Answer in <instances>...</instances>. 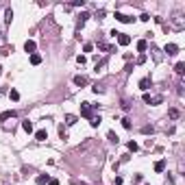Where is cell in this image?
Returning <instances> with one entry per match:
<instances>
[{
	"label": "cell",
	"mask_w": 185,
	"mask_h": 185,
	"mask_svg": "<svg viewBox=\"0 0 185 185\" xmlns=\"http://www.w3.org/2000/svg\"><path fill=\"white\" fill-rule=\"evenodd\" d=\"M168 115H170V118H172V120H176V118H179V109H170V111H168Z\"/></svg>",
	"instance_id": "21"
},
{
	"label": "cell",
	"mask_w": 185,
	"mask_h": 185,
	"mask_svg": "<svg viewBox=\"0 0 185 185\" xmlns=\"http://www.w3.org/2000/svg\"><path fill=\"white\" fill-rule=\"evenodd\" d=\"M0 74H2V65H0Z\"/></svg>",
	"instance_id": "33"
},
{
	"label": "cell",
	"mask_w": 185,
	"mask_h": 185,
	"mask_svg": "<svg viewBox=\"0 0 185 185\" xmlns=\"http://www.w3.org/2000/svg\"><path fill=\"white\" fill-rule=\"evenodd\" d=\"M122 126H124V128H131V120L124 118V120H122Z\"/></svg>",
	"instance_id": "28"
},
{
	"label": "cell",
	"mask_w": 185,
	"mask_h": 185,
	"mask_svg": "<svg viewBox=\"0 0 185 185\" xmlns=\"http://www.w3.org/2000/svg\"><path fill=\"white\" fill-rule=\"evenodd\" d=\"M74 85L83 87V85H87V79H85V76H74Z\"/></svg>",
	"instance_id": "9"
},
{
	"label": "cell",
	"mask_w": 185,
	"mask_h": 185,
	"mask_svg": "<svg viewBox=\"0 0 185 185\" xmlns=\"http://www.w3.org/2000/svg\"><path fill=\"white\" fill-rule=\"evenodd\" d=\"M142 133H144V135H153V133H155V126H153V124H148V126H142Z\"/></svg>",
	"instance_id": "15"
},
{
	"label": "cell",
	"mask_w": 185,
	"mask_h": 185,
	"mask_svg": "<svg viewBox=\"0 0 185 185\" xmlns=\"http://www.w3.org/2000/svg\"><path fill=\"white\" fill-rule=\"evenodd\" d=\"M48 181H50V179H48V174H39L37 179H35L37 185H44V183H48Z\"/></svg>",
	"instance_id": "13"
},
{
	"label": "cell",
	"mask_w": 185,
	"mask_h": 185,
	"mask_svg": "<svg viewBox=\"0 0 185 185\" xmlns=\"http://www.w3.org/2000/svg\"><path fill=\"white\" fill-rule=\"evenodd\" d=\"M65 124H68V126L76 124V115H65Z\"/></svg>",
	"instance_id": "18"
},
{
	"label": "cell",
	"mask_w": 185,
	"mask_h": 185,
	"mask_svg": "<svg viewBox=\"0 0 185 185\" xmlns=\"http://www.w3.org/2000/svg\"><path fill=\"white\" fill-rule=\"evenodd\" d=\"M163 50H166L170 57H174V54L179 52V46H176V44H166V48H163Z\"/></svg>",
	"instance_id": "2"
},
{
	"label": "cell",
	"mask_w": 185,
	"mask_h": 185,
	"mask_svg": "<svg viewBox=\"0 0 185 185\" xmlns=\"http://www.w3.org/2000/svg\"><path fill=\"white\" fill-rule=\"evenodd\" d=\"M87 18H90V13H81V15H79V26H83L87 22Z\"/></svg>",
	"instance_id": "19"
},
{
	"label": "cell",
	"mask_w": 185,
	"mask_h": 185,
	"mask_svg": "<svg viewBox=\"0 0 185 185\" xmlns=\"http://www.w3.org/2000/svg\"><path fill=\"white\" fill-rule=\"evenodd\" d=\"M137 50H139V54H144L148 50V42H146V39H139V42H137Z\"/></svg>",
	"instance_id": "5"
},
{
	"label": "cell",
	"mask_w": 185,
	"mask_h": 185,
	"mask_svg": "<svg viewBox=\"0 0 185 185\" xmlns=\"http://www.w3.org/2000/svg\"><path fill=\"white\" fill-rule=\"evenodd\" d=\"M76 61H79V63H81V65H83V63H85V61H87V59L83 57V54H79V57H76Z\"/></svg>",
	"instance_id": "31"
},
{
	"label": "cell",
	"mask_w": 185,
	"mask_h": 185,
	"mask_svg": "<svg viewBox=\"0 0 185 185\" xmlns=\"http://www.w3.org/2000/svg\"><path fill=\"white\" fill-rule=\"evenodd\" d=\"M35 48H37V44H35V42H33V39H29V42H26V44H24V50H26V52H31V54H33V52H35Z\"/></svg>",
	"instance_id": "4"
},
{
	"label": "cell",
	"mask_w": 185,
	"mask_h": 185,
	"mask_svg": "<svg viewBox=\"0 0 185 185\" xmlns=\"http://www.w3.org/2000/svg\"><path fill=\"white\" fill-rule=\"evenodd\" d=\"M122 109H124V111H128V109H131V105H128V100H122Z\"/></svg>",
	"instance_id": "30"
},
{
	"label": "cell",
	"mask_w": 185,
	"mask_h": 185,
	"mask_svg": "<svg viewBox=\"0 0 185 185\" xmlns=\"http://www.w3.org/2000/svg\"><path fill=\"white\" fill-rule=\"evenodd\" d=\"M100 122H102V120H100V115H92V118H90V124H92L94 128H96V126H98V124H100Z\"/></svg>",
	"instance_id": "16"
},
{
	"label": "cell",
	"mask_w": 185,
	"mask_h": 185,
	"mask_svg": "<svg viewBox=\"0 0 185 185\" xmlns=\"http://www.w3.org/2000/svg\"><path fill=\"white\" fill-rule=\"evenodd\" d=\"M107 137H109V142H113V144H118V135H115L113 131H109V133H107Z\"/></svg>",
	"instance_id": "22"
},
{
	"label": "cell",
	"mask_w": 185,
	"mask_h": 185,
	"mask_svg": "<svg viewBox=\"0 0 185 185\" xmlns=\"http://www.w3.org/2000/svg\"><path fill=\"white\" fill-rule=\"evenodd\" d=\"M115 20H118V22H131V18H128V15H124V13H120V11H115Z\"/></svg>",
	"instance_id": "8"
},
{
	"label": "cell",
	"mask_w": 185,
	"mask_h": 185,
	"mask_svg": "<svg viewBox=\"0 0 185 185\" xmlns=\"http://www.w3.org/2000/svg\"><path fill=\"white\" fill-rule=\"evenodd\" d=\"M22 128H24L26 133H33V122H31V120H24V122H22Z\"/></svg>",
	"instance_id": "10"
},
{
	"label": "cell",
	"mask_w": 185,
	"mask_h": 185,
	"mask_svg": "<svg viewBox=\"0 0 185 185\" xmlns=\"http://www.w3.org/2000/svg\"><path fill=\"white\" fill-rule=\"evenodd\" d=\"M4 15H7V24H11V20H13V11H11V9H7Z\"/></svg>",
	"instance_id": "23"
},
{
	"label": "cell",
	"mask_w": 185,
	"mask_h": 185,
	"mask_svg": "<svg viewBox=\"0 0 185 185\" xmlns=\"http://www.w3.org/2000/svg\"><path fill=\"white\" fill-rule=\"evenodd\" d=\"M81 115H83V118H92V105L90 102H83V105H81Z\"/></svg>",
	"instance_id": "1"
},
{
	"label": "cell",
	"mask_w": 185,
	"mask_h": 185,
	"mask_svg": "<svg viewBox=\"0 0 185 185\" xmlns=\"http://www.w3.org/2000/svg\"><path fill=\"white\" fill-rule=\"evenodd\" d=\"M48 185H59V181H57V179H50V181H48Z\"/></svg>",
	"instance_id": "32"
},
{
	"label": "cell",
	"mask_w": 185,
	"mask_h": 185,
	"mask_svg": "<svg viewBox=\"0 0 185 185\" xmlns=\"http://www.w3.org/2000/svg\"><path fill=\"white\" fill-rule=\"evenodd\" d=\"M83 50H85V52H92V50H94V44H85Z\"/></svg>",
	"instance_id": "29"
},
{
	"label": "cell",
	"mask_w": 185,
	"mask_h": 185,
	"mask_svg": "<svg viewBox=\"0 0 185 185\" xmlns=\"http://www.w3.org/2000/svg\"><path fill=\"white\" fill-rule=\"evenodd\" d=\"M161 100H163L161 96H155V98H150V102H153V105H161Z\"/></svg>",
	"instance_id": "24"
},
{
	"label": "cell",
	"mask_w": 185,
	"mask_h": 185,
	"mask_svg": "<svg viewBox=\"0 0 185 185\" xmlns=\"http://www.w3.org/2000/svg\"><path fill=\"white\" fill-rule=\"evenodd\" d=\"M35 139H37V142H46V139H48V133L44 131V128H39V131L35 133Z\"/></svg>",
	"instance_id": "6"
},
{
	"label": "cell",
	"mask_w": 185,
	"mask_h": 185,
	"mask_svg": "<svg viewBox=\"0 0 185 185\" xmlns=\"http://www.w3.org/2000/svg\"><path fill=\"white\" fill-rule=\"evenodd\" d=\"M9 98H11V100H20V92H18V90H11V92H9Z\"/></svg>",
	"instance_id": "20"
},
{
	"label": "cell",
	"mask_w": 185,
	"mask_h": 185,
	"mask_svg": "<svg viewBox=\"0 0 185 185\" xmlns=\"http://www.w3.org/2000/svg\"><path fill=\"white\" fill-rule=\"evenodd\" d=\"M9 118H15V111H13V109L11 111H4L2 115H0V120H9Z\"/></svg>",
	"instance_id": "17"
},
{
	"label": "cell",
	"mask_w": 185,
	"mask_h": 185,
	"mask_svg": "<svg viewBox=\"0 0 185 185\" xmlns=\"http://www.w3.org/2000/svg\"><path fill=\"white\" fill-rule=\"evenodd\" d=\"M94 92L96 94H102V92H105V87H102V85H94Z\"/></svg>",
	"instance_id": "27"
},
{
	"label": "cell",
	"mask_w": 185,
	"mask_h": 185,
	"mask_svg": "<svg viewBox=\"0 0 185 185\" xmlns=\"http://www.w3.org/2000/svg\"><path fill=\"white\" fill-rule=\"evenodd\" d=\"M31 63H33V65H39V63H42V57H39L37 52H33V54H31Z\"/></svg>",
	"instance_id": "11"
},
{
	"label": "cell",
	"mask_w": 185,
	"mask_h": 185,
	"mask_svg": "<svg viewBox=\"0 0 185 185\" xmlns=\"http://www.w3.org/2000/svg\"><path fill=\"white\" fill-rule=\"evenodd\" d=\"M163 170H166V161L161 159V161H157V163H155V172H163Z\"/></svg>",
	"instance_id": "12"
},
{
	"label": "cell",
	"mask_w": 185,
	"mask_h": 185,
	"mask_svg": "<svg viewBox=\"0 0 185 185\" xmlns=\"http://www.w3.org/2000/svg\"><path fill=\"white\" fill-rule=\"evenodd\" d=\"M137 148H139V146H137V142H128V150H133V153H135Z\"/></svg>",
	"instance_id": "25"
},
{
	"label": "cell",
	"mask_w": 185,
	"mask_h": 185,
	"mask_svg": "<svg viewBox=\"0 0 185 185\" xmlns=\"http://www.w3.org/2000/svg\"><path fill=\"white\" fill-rule=\"evenodd\" d=\"M98 48H100V50H111V46L105 44V42H100V44H98Z\"/></svg>",
	"instance_id": "26"
},
{
	"label": "cell",
	"mask_w": 185,
	"mask_h": 185,
	"mask_svg": "<svg viewBox=\"0 0 185 185\" xmlns=\"http://www.w3.org/2000/svg\"><path fill=\"white\" fill-rule=\"evenodd\" d=\"M118 42H120V46H128L131 44V37L126 33H118Z\"/></svg>",
	"instance_id": "3"
},
{
	"label": "cell",
	"mask_w": 185,
	"mask_h": 185,
	"mask_svg": "<svg viewBox=\"0 0 185 185\" xmlns=\"http://www.w3.org/2000/svg\"><path fill=\"white\" fill-rule=\"evenodd\" d=\"M148 87H150V79H142V81H139V90H144V92H146Z\"/></svg>",
	"instance_id": "14"
},
{
	"label": "cell",
	"mask_w": 185,
	"mask_h": 185,
	"mask_svg": "<svg viewBox=\"0 0 185 185\" xmlns=\"http://www.w3.org/2000/svg\"><path fill=\"white\" fill-rule=\"evenodd\" d=\"M174 72L179 74V76H183V74H185V63H183V61H179V63L174 65Z\"/></svg>",
	"instance_id": "7"
}]
</instances>
